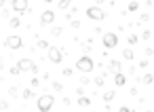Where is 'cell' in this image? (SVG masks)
I'll return each mask as SVG.
<instances>
[{
	"label": "cell",
	"mask_w": 154,
	"mask_h": 112,
	"mask_svg": "<svg viewBox=\"0 0 154 112\" xmlns=\"http://www.w3.org/2000/svg\"><path fill=\"white\" fill-rule=\"evenodd\" d=\"M95 5H99V7H101V5H103V0H95Z\"/></svg>",
	"instance_id": "60d3db41"
},
{
	"label": "cell",
	"mask_w": 154,
	"mask_h": 112,
	"mask_svg": "<svg viewBox=\"0 0 154 112\" xmlns=\"http://www.w3.org/2000/svg\"><path fill=\"white\" fill-rule=\"evenodd\" d=\"M5 5H7V0H0V9H2Z\"/></svg>",
	"instance_id": "ab89813d"
},
{
	"label": "cell",
	"mask_w": 154,
	"mask_h": 112,
	"mask_svg": "<svg viewBox=\"0 0 154 112\" xmlns=\"http://www.w3.org/2000/svg\"><path fill=\"white\" fill-rule=\"evenodd\" d=\"M78 106H80V108H89V106H91V97L80 95V97H78Z\"/></svg>",
	"instance_id": "7c38bea8"
},
{
	"label": "cell",
	"mask_w": 154,
	"mask_h": 112,
	"mask_svg": "<svg viewBox=\"0 0 154 112\" xmlns=\"http://www.w3.org/2000/svg\"><path fill=\"white\" fill-rule=\"evenodd\" d=\"M143 53H146L148 57H152V55H154V49H152V47H146V51H143Z\"/></svg>",
	"instance_id": "e575fe53"
},
{
	"label": "cell",
	"mask_w": 154,
	"mask_h": 112,
	"mask_svg": "<svg viewBox=\"0 0 154 112\" xmlns=\"http://www.w3.org/2000/svg\"><path fill=\"white\" fill-rule=\"evenodd\" d=\"M11 74H13V76H17V74H21V70H19V66H13V68H11Z\"/></svg>",
	"instance_id": "f1b7e54d"
},
{
	"label": "cell",
	"mask_w": 154,
	"mask_h": 112,
	"mask_svg": "<svg viewBox=\"0 0 154 112\" xmlns=\"http://www.w3.org/2000/svg\"><path fill=\"white\" fill-rule=\"evenodd\" d=\"M137 80H141L143 85H152V82H154V74H143V76L137 78Z\"/></svg>",
	"instance_id": "4fadbf2b"
},
{
	"label": "cell",
	"mask_w": 154,
	"mask_h": 112,
	"mask_svg": "<svg viewBox=\"0 0 154 112\" xmlns=\"http://www.w3.org/2000/svg\"><path fill=\"white\" fill-rule=\"evenodd\" d=\"M38 21H40V26H53V21H55V13H53V11H42Z\"/></svg>",
	"instance_id": "9c48e42d"
},
{
	"label": "cell",
	"mask_w": 154,
	"mask_h": 112,
	"mask_svg": "<svg viewBox=\"0 0 154 112\" xmlns=\"http://www.w3.org/2000/svg\"><path fill=\"white\" fill-rule=\"evenodd\" d=\"M106 78H108L106 74H99V76H97V78H93V80H95V85H97V87H103V82H106Z\"/></svg>",
	"instance_id": "d6986e66"
},
{
	"label": "cell",
	"mask_w": 154,
	"mask_h": 112,
	"mask_svg": "<svg viewBox=\"0 0 154 112\" xmlns=\"http://www.w3.org/2000/svg\"><path fill=\"white\" fill-rule=\"evenodd\" d=\"M7 17H9V11L2 7V9H0V19H7Z\"/></svg>",
	"instance_id": "83f0119b"
},
{
	"label": "cell",
	"mask_w": 154,
	"mask_h": 112,
	"mask_svg": "<svg viewBox=\"0 0 154 112\" xmlns=\"http://www.w3.org/2000/svg\"><path fill=\"white\" fill-rule=\"evenodd\" d=\"M82 53H85V55H89V53H91V47H89V45H87V42H85V45H82Z\"/></svg>",
	"instance_id": "836d02e7"
},
{
	"label": "cell",
	"mask_w": 154,
	"mask_h": 112,
	"mask_svg": "<svg viewBox=\"0 0 154 112\" xmlns=\"http://www.w3.org/2000/svg\"><path fill=\"white\" fill-rule=\"evenodd\" d=\"M53 104H55V97L53 95H40L38 99H36V108L40 110V112H49V110H53Z\"/></svg>",
	"instance_id": "7a4b0ae2"
},
{
	"label": "cell",
	"mask_w": 154,
	"mask_h": 112,
	"mask_svg": "<svg viewBox=\"0 0 154 112\" xmlns=\"http://www.w3.org/2000/svg\"><path fill=\"white\" fill-rule=\"evenodd\" d=\"M0 110H9V101H5V99H0Z\"/></svg>",
	"instance_id": "1f68e13d"
},
{
	"label": "cell",
	"mask_w": 154,
	"mask_h": 112,
	"mask_svg": "<svg viewBox=\"0 0 154 112\" xmlns=\"http://www.w3.org/2000/svg\"><path fill=\"white\" fill-rule=\"evenodd\" d=\"M42 2H47V5H51V2H53V0H42Z\"/></svg>",
	"instance_id": "b9f144b4"
},
{
	"label": "cell",
	"mask_w": 154,
	"mask_h": 112,
	"mask_svg": "<svg viewBox=\"0 0 154 112\" xmlns=\"http://www.w3.org/2000/svg\"><path fill=\"white\" fill-rule=\"evenodd\" d=\"M93 68H95V61H93L89 55L82 53V57L76 61V70H80L82 74H89V72H93Z\"/></svg>",
	"instance_id": "6da1fadb"
},
{
	"label": "cell",
	"mask_w": 154,
	"mask_h": 112,
	"mask_svg": "<svg viewBox=\"0 0 154 112\" xmlns=\"http://www.w3.org/2000/svg\"><path fill=\"white\" fill-rule=\"evenodd\" d=\"M5 47L11 49V51H17V49H23V38L19 34H11L5 38Z\"/></svg>",
	"instance_id": "3957f363"
},
{
	"label": "cell",
	"mask_w": 154,
	"mask_h": 112,
	"mask_svg": "<svg viewBox=\"0 0 154 112\" xmlns=\"http://www.w3.org/2000/svg\"><path fill=\"white\" fill-rule=\"evenodd\" d=\"M51 32H53V36H55V38H57V36H61V28H53Z\"/></svg>",
	"instance_id": "d6a6232c"
},
{
	"label": "cell",
	"mask_w": 154,
	"mask_h": 112,
	"mask_svg": "<svg viewBox=\"0 0 154 112\" xmlns=\"http://www.w3.org/2000/svg\"><path fill=\"white\" fill-rule=\"evenodd\" d=\"M114 85H116V87H125V85H127V76H125L122 72H116V74H114Z\"/></svg>",
	"instance_id": "8fae6325"
},
{
	"label": "cell",
	"mask_w": 154,
	"mask_h": 112,
	"mask_svg": "<svg viewBox=\"0 0 154 112\" xmlns=\"http://www.w3.org/2000/svg\"><path fill=\"white\" fill-rule=\"evenodd\" d=\"M148 19H150V13H141V15H139V21H137V23H146Z\"/></svg>",
	"instance_id": "603a6c76"
},
{
	"label": "cell",
	"mask_w": 154,
	"mask_h": 112,
	"mask_svg": "<svg viewBox=\"0 0 154 112\" xmlns=\"http://www.w3.org/2000/svg\"><path fill=\"white\" fill-rule=\"evenodd\" d=\"M87 17L93 21H101V19H106V13L99 5H93V7H87Z\"/></svg>",
	"instance_id": "277c9868"
},
{
	"label": "cell",
	"mask_w": 154,
	"mask_h": 112,
	"mask_svg": "<svg viewBox=\"0 0 154 112\" xmlns=\"http://www.w3.org/2000/svg\"><path fill=\"white\" fill-rule=\"evenodd\" d=\"M141 38H143V40H150V38H152V30H143V32H141Z\"/></svg>",
	"instance_id": "cb8c5ba5"
},
{
	"label": "cell",
	"mask_w": 154,
	"mask_h": 112,
	"mask_svg": "<svg viewBox=\"0 0 154 112\" xmlns=\"http://www.w3.org/2000/svg\"><path fill=\"white\" fill-rule=\"evenodd\" d=\"M21 97H23V99H32V97H34V89H32V87H30V89H23V91H21Z\"/></svg>",
	"instance_id": "9a60e30c"
},
{
	"label": "cell",
	"mask_w": 154,
	"mask_h": 112,
	"mask_svg": "<svg viewBox=\"0 0 154 112\" xmlns=\"http://www.w3.org/2000/svg\"><path fill=\"white\" fill-rule=\"evenodd\" d=\"M72 2H74V0H59V2H57V7H59V9H68Z\"/></svg>",
	"instance_id": "ffe728a7"
},
{
	"label": "cell",
	"mask_w": 154,
	"mask_h": 112,
	"mask_svg": "<svg viewBox=\"0 0 154 112\" xmlns=\"http://www.w3.org/2000/svg\"><path fill=\"white\" fill-rule=\"evenodd\" d=\"M30 85H32V89H36V87H38V85H40V80H38V78H36V76H34V78H32V80H30Z\"/></svg>",
	"instance_id": "f546056e"
},
{
	"label": "cell",
	"mask_w": 154,
	"mask_h": 112,
	"mask_svg": "<svg viewBox=\"0 0 154 112\" xmlns=\"http://www.w3.org/2000/svg\"><path fill=\"white\" fill-rule=\"evenodd\" d=\"M101 45H103L106 49H116V47H118V34H116V32H106V34L101 36Z\"/></svg>",
	"instance_id": "5b68a950"
},
{
	"label": "cell",
	"mask_w": 154,
	"mask_h": 112,
	"mask_svg": "<svg viewBox=\"0 0 154 112\" xmlns=\"http://www.w3.org/2000/svg\"><path fill=\"white\" fill-rule=\"evenodd\" d=\"M72 28L78 30V28H80V21H78V19H72Z\"/></svg>",
	"instance_id": "d590c367"
},
{
	"label": "cell",
	"mask_w": 154,
	"mask_h": 112,
	"mask_svg": "<svg viewBox=\"0 0 154 112\" xmlns=\"http://www.w3.org/2000/svg\"><path fill=\"white\" fill-rule=\"evenodd\" d=\"M9 95H11V97H17V95H19V89H17V87H11V89H9Z\"/></svg>",
	"instance_id": "4316f807"
},
{
	"label": "cell",
	"mask_w": 154,
	"mask_h": 112,
	"mask_svg": "<svg viewBox=\"0 0 154 112\" xmlns=\"http://www.w3.org/2000/svg\"><path fill=\"white\" fill-rule=\"evenodd\" d=\"M47 51H49L47 55H49V61H51V64H61V59H63V51H61L59 47H49Z\"/></svg>",
	"instance_id": "52a82bcc"
},
{
	"label": "cell",
	"mask_w": 154,
	"mask_h": 112,
	"mask_svg": "<svg viewBox=\"0 0 154 112\" xmlns=\"http://www.w3.org/2000/svg\"><path fill=\"white\" fill-rule=\"evenodd\" d=\"M148 66H150L148 59H141V61H139V68H148Z\"/></svg>",
	"instance_id": "8d00e7d4"
},
{
	"label": "cell",
	"mask_w": 154,
	"mask_h": 112,
	"mask_svg": "<svg viewBox=\"0 0 154 112\" xmlns=\"http://www.w3.org/2000/svg\"><path fill=\"white\" fill-rule=\"evenodd\" d=\"M114 97H116V93H114V91H106V93H103V101H106V104H110Z\"/></svg>",
	"instance_id": "ac0fdd59"
},
{
	"label": "cell",
	"mask_w": 154,
	"mask_h": 112,
	"mask_svg": "<svg viewBox=\"0 0 154 112\" xmlns=\"http://www.w3.org/2000/svg\"><path fill=\"white\" fill-rule=\"evenodd\" d=\"M127 42L133 47V45H137V34H129V38H127Z\"/></svg>",
	"instance_id": "7402d4cb"
},
{
	"label": "cell",
	"mask_w": 154,
	"mask_h": 112,
	"mask_svg": "<svg viewBox=\"0 0 154 112\" xmlns=\"http://www.w3.org/2000/svg\"><path fill=\"white\" fill-rule=\"evenodd\" d=\"M133 57H135V55H133L131 49H125V51H122V59H125V61H133Z\"/></svg>",
	"instance_id": "5bb4252c"
},
{
	"label": "cell",
	"mask_w": 154,
	"mask_h": 112,
	"mask_svg": "<svg viewBox=\"0 0 154 112\" xmlns=\"http://www.w3.org/2000/svg\"><path fill=\"white\" fill-rule=\"evenodd\" d=\"M0 70H5V61H2V57H0Z\"/></svg>",
	"instance_id": "f35d334b"
},
{
	"label": "cell",
	"mask_w": 154,
	"mask_h": 112,
	"mask_svg": "<svg viewBox=\"0 0 154 112\" xmlns=\"http://www.w3.org/2000/svg\"><path fill=\"white\" fill-rule=\"evenodd\" d=\"M13 13H19V15H23V13H28V0H13Z\"/></svg>",
	"instance_id": "ba28073f"
},
{
	"label": "cell",
	"mask_w": 154,
	"mask_h": 112,
	"mask_svg": "<svg viewBox=\"0 0 154 112\" xmlns=\"http://www.w3.org/2000/svg\"><path fill=\"white\" fill-rule=\"evenodd\" d=\"M9 26H11L13 30H17V28L21 26V19H19V17H11V21H9Z\"/></svg>",
	"instance_id": "2e32d148"
},
{
	"label": "cell",
	"mask_w": 154,
	"mask_h": 112,
	"mask_svg": "<svg viewBox=\"0 0 154 112\" xmlns=\"http://www.w3.org/2000/svg\"><path fill=\"white\" fill-rule=\"evenodd\" d=\"M152 57H154V55H152Z\"/></svg>",
	"instance_id": "7bdbcfd3"
},
{
	"label": "cell",
	"mask_w": 154,
	"mask_h": 112,
	"mask_svg": "<svg viewBox=\"0 0 154 112\" xmlns=\"http://www.w3.org/2000/svg\"><path fill=\"white\" fill-rule=\"evenodd\" d=\"M51 85H53V91H61V89H63V85H61L59 80H53Z\"/></svg>",
	"instance_id": "d4e9b609"
},
{
	"label": "cell",
	"mask_w": 154,
	"mask_h": 112,
	"mask_svg": "<svg viewBox=\"0 0 154 112\" xmlns=\"http://www.w3.org/2000/svg\"><path fill=\"white\" fill-rule=\"evenodd\" d=\"M76 93H78V95H85V85H80V87H76Z\"/></svg>",
	"instance_id": "74e56055"
},
{
	"label": "cell",
	"mask_w": 154,
	"mask_h": 112,
	"mask_svg": "<svg viewBox=\"0 0 154 112\" xmlns=\"http://www.w3.org/2000/svg\"><path fill=\"white\" fill-rule=\"evenodd\" d=\"M89 82H91V78H89V76H87V74H85V76H82V78H80V85H85V87H87V85H89Z\"/></svg>",
	"instance_id": "4dcf8cb0"
},
{
	"label": "cell",
	"mask_w": 154,
	"mask_h": 112,
	"mask_svg": "<svg viewBox=\"0 0 154 112\" xmlns=\"http://www.w3.org/2000/svg\"><path fill=\"white\" fill-rule=\"evenodd\" d=\"M49 47H51V45H49L45 38H38V40H36V49H49Z\"/></svg>",
	"instance_id": "e0dca14e"
},
{
	"label": "cell",
	"mask_w": 154,
	"mask_h": 112,
	"mask_svg": "<svg viewBox=\"0 0 154 112\" xmlns=\"http://www.w3.org/2000/svg\"><path fill=\"white\" fill-rule=\"evenodd\" d=\"M129 13H135V11H139V2H129V9H127Z\"/></svg>",
	"instance_id": "44dd1931"
},
{
	"label": "cell",
	"mask_w": 154,
	"mask_h": 112,
	"mask_svg": "<svg viewBox=\"0 0 154 112\" xmlns=\"http://www.w3.org/2000/svg\"><path fill=\"white\" fill-rule=\"evenodd\" d=\"M17 66H19V70H21V72H34V74H38V64H34L30 57L19 59V61H17Z\"/></svg>",
	"instance_id": "8992f818"
},
{
	"label": "cell",
	"mask_w": 154,
	"mask_h": 112,
	"mask_svg": "<svg viewBox=\"0 0 154 112\" xmlns=\"http://www.w3.org/2000/svg\"><path fill=\"white\" fill-rule=\"evenodd\" d=\"M110 72H112V74L122 72V64H120V59H110Z\"/></svg>",
	"instance_id": "30bf717a"
},
{
	"label": "cell",
	"mask_w": 154,
	"mask_h": 112,
	"mask_svg": "<svg viewBox=\"0 0 154 112\" xmlns=\"http://www.w3.org/2000/svg\"><path fill=\"white\" fill-rule=\"evenodd\" d=\"M61 72H63V76H66V78H70V76L74 74V70H72V68H63Z\"/></svg>",
	"instance_id": "484cf974"
}]
</instances>
